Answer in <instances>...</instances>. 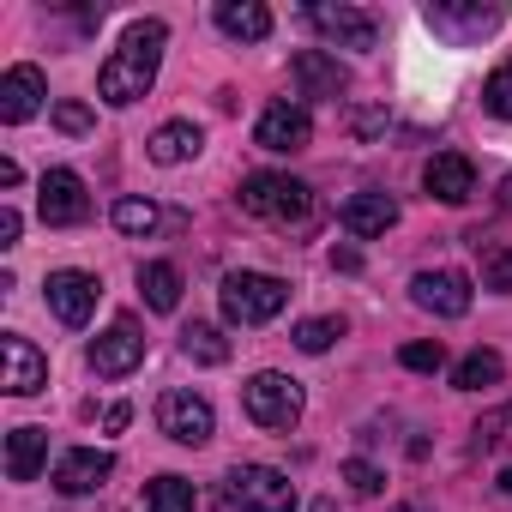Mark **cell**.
<instances>
[{"label":"cell","instance_id":"cell-24","mask_svg":"<svg viewBox=\"0 0 512 512\" xmlns=\"http://www.w3.org/2000/svg\"><path fill=\"white\" fill-rule=\"evenodd\" d=\"M181 356H187V362H199V368H223V362H229V338H223L217 326L193 320V326L181 332Z\"/></svg>","mask_w":512,"mask_h":512},{"label":"cell","instance_id":"cell-13","mask_svg":"<svg viewBox=\"0 0 512 512\" xmlns=\"http://www.w3.org/2000/svg\"><path fill=\"white\" fill-rule=\"evenodd\" d=\"M43 97H49V79L31 61H19V67L0 73V121H7V127H25L43 109Z\"/></svg>","mask_w":512,"mask_h":512},{"label":"cell","instance_id":"cell-27","mask_svg":"<svg viewBox=\"0 0 512 512\" xmlns=\"http://www.w3.org/2000/svg\"><path fill=\"white\" fill-rule=\"evenodd\" d=\"M109 217H115V229H121V235H151V229L163 223V211H157L151 199H115V211H109Z\"/></svg>","mask_w":512,"mask_h":512},{"label":"cell","instance_id":"cell-42","mask_svg":"<svg viewBox=\"0 0 512 512\" xmlns=\"http://www.w3.org/2000/svg\"><path fill=\"white\" fill-rule=\"evenodd\" d=\"M404 512H410V506H404Z\"/></svg>","mask_w":512,"mask_h":512},{"label":"cell","instance_id":"cell-19","mask_svg":"<svg viewBox=\"0 0 512 512\" xmlns=\"http://www.w3.org/2000/svg\"><path fill=\"white\" fill-rule=\"evenodd\" d=\"M338 223H344L350 235H362V241H368V235H386V229L398 223V199H392V193H374V187H368V193H350L344 211H338Z\"/></svg>","mask_w":512,"mask_h":512},{"label":"cell","instance_id":"cell-32","mask_svg":"<svg viewBox=\"0 0 512 512\" xmlns=\"http://www.w3.org/2000/svg\"><path fill=\"white\" fill-rule=\"evenodd\" d=\"M398 362H404L410 374H440V368H446V344H440V338H434V344H404Z\"/></svg>","mask_w":512,"mask_h":512},{"label":"cell","instance_id":"cell-40","mask_svg":"<svg viewBox=\"0 0 512 512\" xmlns=\"http://www.w3.org/2000/svg\"><path fill=\"white\" fill-rule=\"evenodd\" d=\"M500 494H512V464H506V470H500Z\"/></svg>","mask_w":512,"mask_h":512},{"label":"cell","instance_id":"cell-30","mask_svg":"<svg viewBox=\"0 0 512 512\" xmlns=\"http://www.w3.org/2000/svg\"><path fill=\"white\" fill-rule=\"evenodd\" d=\"M482 109H488L494 121H512V61H500V67L488 73V85H482Z\"/></svg>","mask_w":512,"mask_h":512},{"label":"cell","instance_id":"cell-25","mask_svg":"<svg viewBox=\"0 0 512 512\" xmlns=\"http://www.w3.org/2000/svg\"><path fill=\"white\" fill-rule=\"evenodd\" d=\"M500 374H506L500 350H470V356L452 368V386H458V392H482V386H494Z\"/></svg>","mask_w":512,"mask_h":512},{"label":"cell","instance_id":"cell-4","mask_svg":"<svg viewBox=\"0 0 512 512\" xmlns=\"http://www.w3.org/2000/svg\"><path fill=\"white\" fill-rule=\"evenodd\" d=\"M217 302H223V320L229 326H266V320L284 314L290 284L272 278V272H229L223 290H217Z\"/></svg>","mask_w":512,"mask_h":512},{"label":"cell","instance_id":"cell-12","mask_svg":"<svg viewBox=\"0 0 512 512\" xmlns=\"http://www.w3.org/2000/svg\"><path fill=\"white\" fill-rule=\"evenodd\" d=\"M308 139H314V115L302 103H272L260 115V127H253L260 151H308Z\"/></svg>","mask_w":512,"mask_h":512},{"label":"cell","instance_id":"cell-8","mask_svg":"<svg viewBox=\"0 0 512 512\" xmlns=\"http://www.w3.org/2000/svg\"><path fill=\"white\" fill-rule=\"evenodd\" d=\"M422 19L446 43H482L488 31H500L506 7H476V0H470V7H452V0H434V7H422Z\"/></svg>","mask_w":512,"mask_h":512},{"label":"cell","instance_id":"cell-41","mask_svg":"<svg viewBox=\"0 0 512 512\" xmlns=\"http://www.w3.org/2000/svg\"><path fill=\"white\" fill-rule=\"evenodd\" d=\"M500 199H506V205H512V175H506V181H500Z\"/></svg>","mask_w":512,"mask_h":512},{"label":"cell","instance_id":"cell-2","mask_svg":"<svg viewBox=\"0 0 512 512\" xmlns=\"http://www.w3.org/2000/svg\"><path fill=\"white\" fill-rule=\"evenodd\" d=\"M241 211L260 217V223H278V229H308L320 205H314V187H308V181L260 169V175L241 181Z\"/></svg>","mask_w":512,"mask_h":512},{"label":"cell","instance_id":"cell-36","mask_svg":"<svg viewBox=\"0 0 512 512\" xmlns=\"http://www.w3.org/2000/svg\"><path fill=\"white\" fill-rule=\"evenodd\" d=\"M332 266H338V272H362V253H356V247H332Z\"/></svg>","mask_w":512,"mask_h":512},{"label":"cell","instance_id":"cell-18","mask_svg":"<svg viewBox=\"0 0 512 512\" xmlns=\"http://www.w3.org/2000/svg\"><path fill=\"white\" fill-rule=\"evenodd\" d=\"M290 73H296V85H302V97H344L350 91V67L338 61V55H326V49H302L296 61H290Z\"/></svg>","mask_w":512,"mask_h":512},{"label":"cell","instance_id":"cell-20","mask_svg":"<svg viewBox=\"0 0 512 512\" xmlns=\"http://www.w3.org/2000/svg\"><path fill=\"white\" fill-rule=\"evenodd\" d=\"M217 31L235 37V43H266L272 37V13L260 7V0H217Z\"/></svg>","mask_w":512,"mask_h":512},{"label":"cell","instance_id":"cell-28","mask_svg":"<svg viewBox=\"0 0 512 512\" xmlns=\"http://www.w3.org/2000/svg\"><path fill=\"white\" fill-rule=\"evenodd\" d=\"M338 338H344V320H332V314H320V320H302V326H296V350H308V356H326Z\"/></svg>","mask_w":512,"mask_h":512},{"label":"cell","instance_id":"cell-33","mask_svg":"<svg viewBox=\"0 0 512 512\" xmlns=\"http://www.w3.org/2000/svg\"><path fill=\"white\" fill-rule=\"evenodd\" d=\"M344 482H350L362 500H374V494L386 488V470H380V464H368V458H350V464H344Z\"/></svg>","mask_w":512,"mask_h":512},{"label":"cell","instance_id":"cell-16","mask_svg":"<svg viewBox=\"0 0 512 512\" xmlns=\"http://www.w3.org/2000/svg\"><path fill=\"white\" fill-rule=\"evenodd\" d=\"M0 356H7V380H0V386H7L13 398H31V392L49 386V356H43L31 338L7 332V338H0Z\"/></svg>","mask_w":512,"mask_h":512},{"label":"cell","instance_id":"cell-21","mask_svg":"<svg viewBox=\"0 0 512 512\" xmlns=\"http://www.w3.org/2000/svg\"><path fill=\"white\" fill-rule=\"evenodd\" d=\"M145 151H151V163L175 169V163H193V157L205 151V133H199L193 121H163V127L145 139Z\"/></svg>","mask_w":512,"mask_h":512},{"label":"cell","instance_id":"cell-31","mask_svg":"<svg viewBox=\"0 0 512 512\" xmlns=\"http://www.w3.org/2000/svg\"><path fill=\"white\" fill-rule=\"evenodd\" d=\"M49 121L67 133V139H85L91 127H97V115H91V103H79V97H67V103H55L49 109Z\"/></svg>","mask_w":512,"mask_h":512},{"label":"cell","instance_id":"cell-35","mask_svg":"<svg viewBox=\"0 0 512 512\" xmlns=\"http://www.w3.org/2000/svg\"><path fill=\"white\" fill-rule=\"evenodd\" d=\"M19 229H25V217L13 205H0V247H19Z\"/></svg>","mask_w":512,"mask_h":512},{"label":"cell","instance_id":"cell-11","mask_svg":"<svg viewBox=\"0 0 512 512\" xmlns=\"http://www.w3.org/2000/svg\"><path fill=\"white\" fill-rule=\"evenodd\" d=\"M145 362V326L133 320V314H121L97 344H91V368L103 374V380H121V374H133Z\"/></svg>","mask_w":512,"mask_h":512},{"label":"cell","instance_id":"cell-14","mask_svg":"<svg viewBox=\"0 0 512 512\" xmlns=\"http://www.w3.org/2000/svg\"><path fill=\"white\" fill-rule=\"evenodd\" d=\"M43 290H49V308H55L61 326H85L97 314V296H103V284L91 272H49Z\"/></svg>","mask_w":512,"mask_h":512},{"label":"cell","instance_id":"cell-34","mask_svg":"<svg viewBox=\"0 0 512 512\" xmlns=\"http://www.w3.org/2000/svg\"><path fill=\"white\" fill-rule=\"evenodd\" d=\"M482 284L488 290H512V247H488L482 253Z\"/></svg>","mask_w":512,"mask_h":512},{"label":"cell","instance_id":"cell-39","mask_svg":"<svg viewBox=\"0 0 512 512\" xmlns=\"http://www.w3.org/2000/svg\"><path fill=\"white\" fill-rule=\"evenodd\" d=\"M350 127H356V133H374V127H386V115H374V109H368V115H356Z\"/></svg>","mask_w":512,"mask_h":512},{"label":"cell","instance_id":"cell-15","mask_svg":"<svg viewBox=\"0 0 512 512\" xmlns=\"http://www.w3.org/2000/svg\"><path fill=\"white\" fill-rule=\"evenodd\" d=\"M422 187H428V199H440V205H464V199L476 193V163H470L464 151H434L428 169H422Z\"/></svg>","mask_w":512,"mask_h":512},{"label":"cell","instance_id":"cell-22","mask_svg":"<svg viewBox=\"0 0 512 512\" xmlns=\"http://www.w3.org/2000/svg\"><path fill=\"white\" fill-rule=\"evenodd\" d=\"M43 464H49V434L43 428H13L7 434V476L13 482H37Z\"/></svg>","mask_w":512,"mask_h":512},{"label":"cell","instance_id":"cell-1","mask_svg":"<svg viewBox=\"0 0 512 512\" xmlns=\"http://www.w3.org/2000/svg\"><path fill=\"white\" fill-rule=\"evenodd\" d=\"M163 43H169V25H163V19H133L127 37H121V49H115V55L103 61V73H97V97L115 103V109L139 103V97L157 85Z\"/></svg>","mask_w":512,"mask_h":512},{"label":"cell","instance_id":"cell-29","mask_svg":"<svg viewBox=\"0 0 512 512\" xmlns=\"http://www.w3.org/2000/svg\"><path fill=\"white\" fill-rule=\"evenodd\" d=\"M476 452H500V446H512V404H500V410H488L476 428Z\"/></svg>","mask_w":512,"mask_h":512},{"label":"cell","instance_id":"cell-26","mask_svg":"<svg viewBox=\"0 0 512 512\" xmlns=\"http://www.w3.org/2000/svg\"><path fill=\"white\" fill-rule=\"evenodd\" d=\"M145 512H193V482H187V476H157V482H145Z\"/></svg>","mask_w":512,"mask_h":512},{"label":"cell","instance_id":"cell-23","mask_svg":"<svg viewBox=\"0 0 512 512\" xmlns=\"http://www.w3.org/2000/svg\"><path fill=\"white\" fill-rule=\"evenodd\" d=\"M139 296H145L151 314H175V308H181V272H175L169 260L139 266Z\"/></svg>","mask_w":512,"mask_h":512},{"label":"cell","instance_id":"cell-37","mask_svg":"<svg viewBox=\"0 0 512 512\" xmlns=\"http://www.w3.org/2000/svg\"><path fill=\"white\" fill-rule=\"evenodd\" d=\"M127 422H133V410H127V404H109V416H103V428H109V434H121Z\"/></svg>","mask_w":512,"mask_h":512},{"label":"cell","instance_id":"cell-9","mask_svg":"<svg viewBox=\"0 0 512 512\" xmlns=\"http://www.w3.org/2000/svg\"><path fill=\"white\" fill-rule=\"evenodd\" d=\"M308 25L326 37V43H338V49H374L380 43V19L374 13H362V7H332V0H320V7H308Z\"/></svg>","mask_w":512,"mask_h":512},{"label":"cell","instance_id":"cell-10","mask_svg":"<svg viewBox=\"0 0 512 512\" xmlns=\"http://www.w3.org/2000/svg\"><path fill=\"white\" fill-rule=\"evenodd\" d=\"M410 302L422 314H440V320H464L470 314V278L440 266V272H416L410 278Z\"/></svg>","mask_w":512,"mask_h":512},{"label":"cell","instance_id":"cell-17","mask_svg":"<svg viewBox=\"0 0 512 512\" xmlns=\"http://www.w3.org/2000/svg\"><path fill=\"white\" fill-rule=\"evenodd\" d=\"M109 476H115V452H97V446H73L55 464V488L61 494H97Z\"/></svg>","mask_w":512,"mask_h":512},{"label":"cell","instance_id":"cell-38","mask_svg":"<svg viewBox=\"0 0 512 512\" xmlns=\"http://www.w3.org/2000/svg\"><path fill=\"white\" fill-rule=\"evenodd\" d=\"M19 181H25V169L13 157H0V187H19Z\"/></svg>","mask_w":512,"mask_h":512},{"label":"cell","instance_id":"cell-6","mask_svg":"<svg viewBox=\"0 0 512 512\" xmlns=\"http://www.w3.org/2000/svg\"><path fill=\"white\" fill-rule=\"evenodd\" d=\"M157 428H163L175 446H205V440L217 434V410H211V398H199V392H163V398H157Z\"/></svg>","mask_w":512,"mask_h":512},{"label":"cell","instance_id":"cell-3","mask_svg":"<svg viewBox=\"0 0 512 512\" xmlns=\"http://www.w3.org/2000/svg\"><path fill=\"white\" fill-rule=\"evenodd\" d=\"M241 410H247V422H253V428H266V434H290V428L302 422V410H308V392H302V380H290V374L266 368V374H253V380L241 386Z\"/></svg>","mask_w":512,"mask_h":512},{"label":"cell","instance_id":"cell-7","mask_svg":"<svg viewBox=\"0 0 512 512\" xmlns=\"http://www.w3.org/2000/svg\"><path fill=\"white\" fill-rule=\"evenodd\" d=\"M37 217H43L49 229H73V223L91 217V193H85L79 169H49V175H43V187H37Z\"/></svg>","mask_w":512,"mask_h":512},{"label":"cell","instance_id":"cell-5","mask_svg":"<svg viewBox=\"0 0 512 512\" xmlns=\"http://www.w3.org/2000/svg\"><path fill=\"white\" fill-rule=\"evenodd\" d=\"M229 506L235 512H296V482L272 464H235L229 470Z\"/></svg>","mask_w":512,"mask_h":512}]
</instances>
